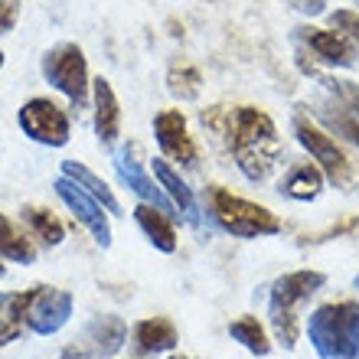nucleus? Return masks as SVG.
Listing matches in <instances>:
<instances>
[{
	"label": "nucleus",
	"instance_id": "obj_3",
	"mask_svg": "<svg viewBox=\"0 0 359 359\" xmlns=\"http://www.w3.org/2000/svg\"><path fill=\"white\" fill-rule=\"evenodd\" d=\"M327 278L320 271H291V274H281L278 281L271 284V304H268V317H271V330L278 337L281 346L294 350L297 346V317H301V304L311 301L313 294L320 291Z\"/></svg>",
	"mask_w": 359,
	"mask_h": 359
},
{
	"label": "nucleus",
	"instance_id": "obj_11",
	"mask_svg": "<svg viewBox=\"0 0 359 359\" xmlns=\"http://www.w3.org/2000/svg\"><path fill=\"white\" fill-rule=\"evenodd\" d=\"M154 137L161 144V151L170 157V161H180V163H196L199 151H196V141L187 128V118L180 108H163L157 111L154 118Z\"/></svg>",
	"mask_w": 359,
	"mask_h": 359
},
{
	"label": "nucleus",
	"instance_id": "obj_17",
	"mask_svg": "<svg viewBox=\"0 0 359 359\" xmlns=\"http://www.w3.org/2000/svg\"><path fill=\"white\" fill-rule=\"evenodd\" d=\"M134 346L141 353H167L177 346V327L167 317H147L134 327Z\"/></svg>",
	"mask_w": 359,
	"mask_h": 359
},
{
	"label": "nucleus",
	"instance_id": "obj_10",
	"mask_svg": "<svg viewBox=\"0 0 359 359\" xmlns=\"http://www.w3.org/2000/svg\"><path fill=\"white\" fill-rule=\"evenodd\" d=\"M56 196L72 209V216L92 232V238L98 242V245L102 248L111 245V222H108V216L102 212L104 206L88 193V189H82L76 180H69L66 173H62V177L56 180Z\"/></svg>",
	"mask_w": 359,
	"mask_h": 359
},
{
	"label": "nucleus",
	"instance_id": "obj_12",
	"mask_svg": "<svg viewBox=\"0 0 359 359\" xmlns=\"http://www.w3.org/2000/svg\"><path fill=\"white\" fill-rule=\"evenodd\" d=\"M297 39H301L320 62H330V66H353V62H356V46L350 43V36H343L340 29L297 27Z\"/></svg>",
	"mask_w": 359,
	"mask_h": 359
},
{
	"label": "nucleus",
	"instance_id": "obj_14",
	"mask_svg": "<svg viewBox=\"0 0 359 359\" xmlns=\"http://www.w3.org/2000/svg\"><path fill=\"white\" fill-rule=\"evenodd\" d=\"M114 167H118V173H121V180L128 183V187L141 196V203H151V206H157V209H163L167 216H173V203H170V196L163 193V187L157 183V180H151L147 173H144V167L137 161H134L131 154L124 151L118 161H114Z\"/></svg>",
	"mask_w": 359,
	"mask_h": 359
},
{
	"label": "nucleus",
	"instance_id": "obj_5",
	"mask_svg": "<svg viewBox=\"0 0 359 359\" xmlns=\"http://www.w3.org/2000/svg\"><path fill=\"white\" fill-rule=\"evenodd\" d=\"M294 134H297V141L307 154H311V161L317 163L323 170V177L330 180L333 187H350L356 170H353V161L346 157L340 144L333 141L327 131H320L311 118H304V114H294Z\"/></svg>",
	"mask_w": 359,
	"mask_h": 359
},
{
	"label": "nucleus",
	"instance_id": "obj_2",
	"mask_svg": "<svg viewBox=\"0 0 359 359\" xmlns=\"http://www.w3.org/2000/svg\"><path fill=\"white\" fill-rule=\"evenodd\" d=\"M307 333L320 359H359V304H320L307 320Z\"/></svg>",
	"mask_w": 359,
	"mask_h": 359
},
{
	"label": "nucleus",
	"instance_id": "obj_18",
	"mask_svg": "<svg viewBox=\"0 0 359 359\" xmlns=\"http://www.w3.org/2000/svg\"><path fill=\"white\" fill-rule=\"evenodd\" d=\"M154 177H157V183L163 187V193L170 196V203L183 212V216L189 219V222H199L196 219V196H193V189L183 183V180L177 177V170H173L167 161H154Z\"/></svg>",
	"mask_w": 359,
	"mask_h": 359
},
{
	"label": "nucleus",
	"instance_id": "obj_27",
	"mask_svg": "<svg viewBox=\"0 0 359 359\" xmlns=\"http://www.w3.org/2000/svg\"><path fill=\"white\" fill-rule=\"evenodd\" d=\"M20 17V4L17 0H0V33H10L13 23Z\"/></svg>",
	"mask_w": 359,
	"mask_h": 359
},
{
	"label": "nucleus",
	"instance_id": "obj_16",
	"mask_svg": "<svg viewBox=\"0 0 359 359\" xmlns=\"http://www.w3.org/2000/svg\"><path fill=\"white\" fill-rule=\"evenodd\" d=\"M323 189V170L311 161L294 163L291 173L281 180V196L297 199V203H311V199L320 196Z\"/></svg>",
	"mask_w": 359,
	"mask_h": 359
},
{
	"label": "nucleus",
	"instance_id": "obj_32",
	"mask_svg": "<svg viewBox=\"0 0 359 359\" xmlns=\"http://www.w3.org/2000/svg\"><path fill=\"white\" fill-rule=\"evenodd\" d=\"M0 69H4V53H0Z\"/></svg>",
	"mask_w": 359,
	"mask_h": 359
},
{
	"label": "nucleus",
	"instance_id": "obj_4",
	"mask_svg": "<svg viewBox=\"0 0 359 359\" xmlns=\"http://www.w3.org/2000/svg\"><path fill=\"white\" fill-rule=\"evenodd\" d=\"M209 212L219 222V229H226L229 236L236 238H265L281 232V219L274 216L271 209L236 196L222 187L209 189Z\"/></svg>",
	"mask_w": 359,
	"mask_h": 359
},
{
	"label": "nucleus",
	"instance_id": "obj_21",
	"mask_svg": "<svg viewBox=\"0 0 359 359\" xmlns=\"http://www.w3.org/2000/svg\"><path fill=\"white\" fill-rule=\"evenodd\" d=\"M23 222L33 229V236H36L43 245H62V238H66L62 222L43 206H23Z\"/></svg>",
	"mask_w": 359,
	"mask_h": 359
},
{
	"label": "nucleus",
	"instance_id": "obj_30",
	"mask_svg": "<svg viewBox=\"0 0 359 359\" xmlns=\"http://www.w3.org/2000/svg\"><path fill=\"white\" fill-rule=\"evenodd\" d=\"M291 7L301 10V13H307V17H317V13L327 10V0H291Z\"/></svg>",
	"mask_w": 359,
	"mask_h": 359
},
{
	"label": "nucleus",
	"instance_id": "obj_1",
	"mask_svg": "<svg viewBox=\"0 0 359 359\" xmlns=\"http://www.w3.org/2000/svg\"><path fill=\"white\" fill-rule=\"evenodd\" d=\"M226 141L236 154L238 170L252 183H262L271 177L284 157L271 114H265L262 108H252V104L226 108Z\"/></svg>",
	"mask_w": 359,
	"mask_h": 359
},
{
	"label": "nucleus",
	"instance_id": "obj_26",
	"mask_svg": "<svg viewBox=\"0 0 359 359\" xmlns=\"http://www.w3.org/2000/svg\"><path fill=\"white\" fill-rule=\"evenodd\" d=\"M330 23H333V29H340L343 36H350L359 43V13H353V10H337V13H330Z\"/></svg>",
	"mask_w": 359,
	"mask_h": 359
},
{
	"label": "nucleus",
	"instance_id": "obj_34",
	"mask_svg": "<svg viewBox=\"0 0 359 359\" xmlns=\"http://www.w3.org/2000/svg\"><path fill=\"white\" fill-rule=\"evenodd\" d=\"M0 271H4V268H0Z\"/></svg>",
	"mask_w": 359,
	"mask_h": 359
},
{
	"label": "nucleus",
	"instance_id": "obj_7",
	"mask_svg": "<svg viewBox=\"0 0 359 359\" xmlns=\"http://www.w3.org/2000/svg\"><path fill=\"white\" fill-rule=\"evenodd\" d=\"M72 294L59 287H29L27 304H23V327H29L39 337H53L69 323L72 317Z\"/></svg>",
	"mask_w": 359,
	"mask_h": 359
},
{
	"label": "nucleus",
	"instance_id": "obj_28",
	"mask_svg": "<svg viewBox=\"0 0 359 359\" xmlns=\"http://www.w3.org/2000/svg\"><path fill=\"white\" fill-rule=\"evenodd\" d=\"M353 229H359V216L346 219V222H340V226H330V229H327V232H320V236H313V238H304V242H327V238L346 236V232H353Z\"/></svg>",
	"mask_w": 359,
	"mask_h": 359
},
{
	"label": "nucleus",
	"instance_id": "obj_24",
	"mask_svg": "<svg viewBox=\"0 0 359 359\" xmlns=\"http://www.w3.org/2000/svg\"><path fill=\"white\" fill-rule=\"evenodd\" d=\"M167 88H170L173 98L180 102H193L199 98V88H203V76H199L196 66H189V62H180L167 72Z\"/></svg>",
	"mask_w": 359,
	"mask_h": 359
},
{
	"label": "nucleus",
	"instance_id": "obj_31",
	"mask_svg": "<svg viewBox=\"0 0 359 359\" xmlns=\"http://www.w3.org/2000/svg\"><path fill=\"white\" fill-rule=\"evenodd\" d=\"M170 359H193V356H180V353H173V356Z\"/></svg>",
	"mask_w": 359,
	"mask_h": 359
},
{
	"label": "nucleus",
	"instance_id": "obj_8",
	"mask_svg": "<svg viewBox=\"0 0 359 359\" xmlns=\"http://www.w3.org/2000/svg\"><path fill=\"white\" fill-rule=\"evenodd\" d=\"M128 327L121 317H95L86 330L62 350V359H108L124 346Z\"/></svg>",
	"mask_w": 359,
	"mask_h": 359
},
{
	"label": "nucleus",
	"instance_id": "obj_15",
	"mask_svg": "<svg viewBox=\"0 0 359 359\" xmlns=\"http://www.w3.org/2000/svg\"><path fill=\"white\" fill-rule=\"evenodd\" d=\"M134 219H137V226H141V232L147 236V242H151L157 252H177V229H173L170 216L163 212V209L151 206V203H141V206L134 209Z\"/></svg>",
	"mask_w": 359,
	"mask_h": 359
},
{
	"label": "nucleus",
	"instance_id": "obj_33",
	"mask_svg": "<svg viewBox=\"0 0 359 359\" xmlns=\"http://www.w3.org/2000/svg\"><path fill=\"white\" fill-rule=\"evenodd\" d=\"M356 287H359V278H356Z\"/></svg>",
	"mask_w": 359,
	"mask_h": 359
},
{
	"label": "nucleus",
	"instance_id": "obj_25",
	"mask_svg": "<svg viewBox=\"0 0 359 359\" xmlns=\"http://www.w3.org/2000/svg\"><path fill=\"white\" fill-rule=\"evenodd\" d=\"M320 118L330 124L337 134H343L346 141H353L359 147V114L353 111L350 104H343L340 98H337V104H327V108H323Z\"/></svg>",
	"mask_w": 359,
	"mask_h": 359
},
{
	"label": "nucleus",
	"instance_id": "obj_6",
	"mask_svg": "<svg viewBox=\"0 0 359 359\" xmlns=\"http://www.w3.org/2000/svg\"><path fill=\"white\" fill-rule=\"evenodd\" d=\"M43 76L53 88L66 95L72 104H86L88 98V62L82 46L59 43L43 56Z\"/></svg>",
	"mask_w": 359,
	"mask_h": 359
},
{
	"label": "nucleus",
	"instance_id": "obj_20",
	"mask_svg": "<svg viewBox=\"0 0 359 359\" xmlns=\"http://www.w3.org/2000/svg\"><path fill=\"white\" fill-rule=\"evenodd\" d=\"M0 258L17 262V265H33L36 262V245L0 212Z\"/></svg>",
	"mask_w": 359,
	"mask_h": 359
},
{
	"label": "nucleus",
	"instance_id": "obj_19",
	"mask_svg": "<svg viewBox=\"0 0 359 359\" xmlns=\"http://www.w3.org/2000/svg\"><path fill=\"white\" fill-rule=\"evenodd\" d=\"M62 173H66L69 180H76V183H79L82 189H88V193H92V196L98 199V203H102V206L108 209V212H121V203H118V196L111 193V187H108V183H104V180L98 177V173L88 170L86 163L66 161V163H62Z\"/></svg>",
	"mask_w": 359,
	"mask_h": 359
},
{
	"label": "nucleus",
	"instance_id": "obj_29",
	"mask_svg": "<svg viewBox=\"0 0 359 359\" xmlns=\"http://www.w3.org/2000/svg\"><path fill=\"white\" fill-rule=\"evenodd\" d=\"M333 92H337V98H340L343 104H350L353 111L359 114V86H350V82H340V86H333Z\"/></svg>",
	"mask_w": 359,
	"mask_h": 359
},
{
	"label": "nucleus",
	"instance_id": "obj_13",
	"mask_svg": "<svg viewBox=\"0 0 359 359\" xmlns=\"http://www.w3.org/2000/svg\"><path fill=\"white\" fill-rule=\"evenodd\" d=\"M92 98H95V134L104 147H111L121 134V104H118V95H114L111 82L108 79H95L92 82Z\"/></svg>",
	"mask_w": 359,
	"mask_h": 359
},
{
	"label": "nucleus",
	"instance_id": "obj_22",
	"mask_svg": "<svg viewBox=\"0 0 359 359\" xmlns=\"http://www.w3.org/2000/svg\"><path fill=\"white\" fill-rule=\"evenodd\" d=\"M229 333H232V340L242 343V346H245L248 353H255V356H268V353H271L268 333H265V327L258 323V317H238V320H232Z\"/></svg>",
	"mask_w": 359,
	"mask_h": 359
},
{
	"label": "nucleus",
	"instance_id": "obj_9",
	"mask_svg": "<svg viewBox=\"0 0 359 359\" xmlns=\"http://www.w3.org/2000/svg\"><path fill=\"white\" fill-rule=\"evenodd\" d=\"M20 128L27 137L46 147H66L69 144V114L49 98H29L20 108Z\"/></svg>",
	"mask_w": 359,
	"mask_h": 359
},
{
	"label": "nucleus",
	"instance_id": "obj_23",
	"mask_svg": "<svg viewBox=\"0 0 359 359\" xmlns=\"http://www.w3.org/2000/svg\"><path fill=\"white\" fill-rule=\"evenodd\" d=\"M23 304H27V291L7 294L0 304V346L13 343L23 333Z\"/></svg>",
	"mask_w": 359,
	"mask_h": 359
}]
</instances>
